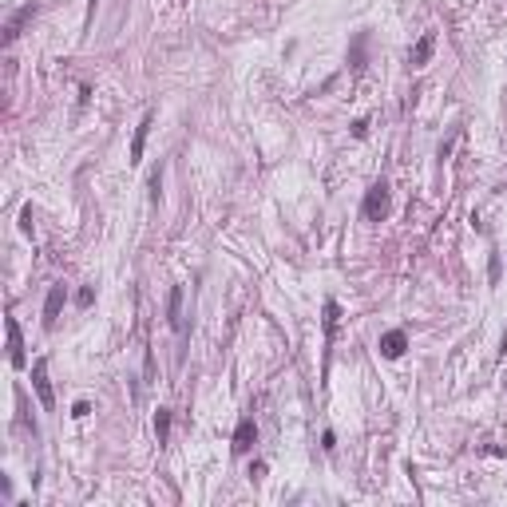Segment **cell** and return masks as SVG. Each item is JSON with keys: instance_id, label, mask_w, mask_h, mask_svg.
Instances as JSON below:
<instances>
[{"instance_id": "6da1fadb", "label": "cell", "mask_w": 507, "mask_h": 507, "mask_svg": "<svg viewBox=\"0 0 507 507\" xmlns=\"http://www.w3.org/2000/svg\"><path fill=\"white\" fill-rule=\"evenodd\" d=\"M388 210H392V190H388L385 179H377L365 190V202H361V218L365 222H385Z\"/></svg>"}, {"instance_id": "7a4b0ae2", "label": "cell", "mask_w": 507, "mask_h": 507, "mask_svg": "<svg viewBox=\"0 0 507 507\" xmlns=\"http://www.w3.org/2000/svg\"><path fill=\"white\" fill-rule=\"evenodd\" d=\"M36 12H40V4L36 0H28V4H21V8L8 16V24H4V48H12V44L21 40V32L28 28L32 21H36Z\"/></svg>"}, {"instance_id": "3957f363", "label": "cell", "mask_w": 507, "mask_h": 507, "mask_svg": "<svg viewBox=\"0 0 507 507\" xmlns=\"http://www.w3.org/2000/svg\"><path fill=\"white\" fill-rule=\"evenodd\" d=\"M32 388H36V397H40L44 412H56V397H52V380H48V361H44V357L32 365Z\"/></svg>"}, {"instance_id": "277c9868", "label": "cell", "mask_w": 507, "mask_h": 507, "mask_svg": "<svg viewBox=\"0 0 507 507\" xmlns=\"http://www.w3.org/2000/svg\"><path fill=\"white\" fill-rule=\"evenodd\" d=\"M254 444H258V424H254V416H242L230 436V448H234V456H246V452H254Z\"/></svg>"}, {"instance_id": "5b68a950", "label": "cell", "mask_w": 507, "mask_h": 507, "mask_svg": "<svg viewBox=\"0 0 507 507\" xmlns=\"http://www.w3.org/2000/svg\"><path fill=\"white\" fill-rule=\"evenodd\" d=\"M4 333H8V365L12 368H24L28 365V353H24V333H21V321L8 317L4 321Z\"/></svg>"}, {"instance_id": "8992f818", "label": "cell", "mask_w": 507, "mask_h": 507, "mask_svg": "<svg viewBox=\"0 0 507 507\" xmlns=\"http://www.w3.org/2000/svg\"><path fill=\"white\" fill-rule=\"evenodd\" d=\"M64 301H68V289H64V281H56L48 289V298H44V329H56V321L64 313Z\"/></svg>"}, {"instance_id": "52a82bcc", "label": "cell", "mask_w": 507, "mask_h": 507, "mask_svg": "<svg viewBox=\"0 0 507 507\" xmlns=\"http://www.w3.org/2000/svg\"><path fill=\"white\" fill-rule=\"evenodd\" d=\"M380 357L385 361H400L408 353V333L404 329H388V333H380Z\"/></svg>"}, {"instance_id": "ba28073f", "label": "cell", "mask_w": 507, "mask_h": 507, "mask_svg": "<svg viewBox=\"0 0 507 507\" xmlns=\"http://www.w3.org/2000/svg\"><path fill=\"white\" fill-rule=\"evenodd\" d=\"M151 123H155V111H147L139 120V127H135V139H131V167H139L143 163V151H147V135H151Z\"/></svg>"}, {"instance_id": "9c48e42d", "label": "cell", "mask_w": 507, "mask_h": 507, "mask_svg": "<svg viewBox=\"0 0 507 507\" xmlns=\"http://www.w3.org/2000/svg\"><path fill=\"white\" fill-rule=\"evenodd\" d=\"M337 321H341V305L329 298L325 301V317H321V325H325V377H329V349H333V337H337Z\"/></svg>"}, {"instance_id": "30bf717a", "label": "cell", "mask_w": 507, "mask_h": 507, "mask_svg": "<svg viewBox=\"0 0 507 507\" xmlns=\"http://www.w3.org/2000/svg\"><path fill=\"white\" fill-rule=\"evenodd\" d=\"M432 52H436V32H424V36L412 44V52H408V64H412V68H424V64L432 60Z\"/></svg>"}, {"instance_id": "8fae6325", "label": "cell", "mask_w": 507, "mask_h": 507, "mask_svg": "<svg viewBox=\"0 0 507 507\" xmlns=\"http://www.w3.org/2000/svg\"><path fill=\"white\" fill-rule=\"evenodd\" d=\"M167 325L179 333L182 329V286H170V298H167Z\"/></svg>"}, {"instance_id": "7c38bea8", "label": "cell", "mask_w": 507, "mask_h": 507, "mask_svg": "<svg viewBox=\"0 0 507 507\" xmlns=\"http://www.w3.org/2000/svg\"><path fill=\"white\" fill-rule=\"evenodd\" d=\"M365 44H368V32H357V36H353V48H349V68L353 71L365 68Z\"/></svg>"}, {"instance_id": "4fadbf2b", "label": "cell", "mask_w": 507, "mask_h": 507, "mask_svg": "<svg viewBox=\"0 0 507 507\" xmlns=\"http://www.w3.org/2000/svg\"><path fill=\"white\" fill-rule=\"evenodd\" d=\"M155 440H159V444L170 440V408H159V412H155Z\"/></svg>"}, {"instance_id": "5bb4252c", "label": "cell", "mask_w": 507, "mask_h": 507, "mask_svg": "<svg viewBox=\"0 0 507 507\" xmlns=\"http://www.w3.org/2000/svg\"><path fill=\"white\" fill-rule=\"evenodd\" d=\"M499 278H503V262H499V250H491L487 254V286H499Z\"/></svg>"}, {"instance_id": "9a60e30c", "label": "cell", "mask_w": 507, "mask_h": 507, "mask_svg": "<svg viewBox=\"0 0 507 507\" xmlns=\"http://www.w3.org/2000/svg\"><path fill=\"white\" fill-rule=\"evenodd\" d=\"M76 305H80V309H91V305H95V286H80V293H76Z\"/></svg>"}, {"instance_id": "2e32d148", "label": "cell", "mask_w": 507, "mask_h": 507, "mask_svg": "<svg viewBox=\"0 0 507 507\" xmlns=\"http://www.w3.org/2000/svg\"><path fill=\"white\" fill-rule=\"evenodd\" d=\"M159 199H163V167L151 170V202H159Z\"/></svg>"}, {"instance_id": "e0dca14e", "label": "cell", "mask_w": 507, "mask_h": 507, "mask_svg": "<svg viewBox=\"0 0 507 507\" xmlns=\"http://www.w3.org/2000/svg\"><path fill=\"white\" fill-rule=\"evenodd\" d=\"M91 416V400H76L71 404V420H88Z\"/></svg>"}, {"instance_id": "ac0fdd59", "label": "cell", "mask_w": 507, "mask_h": 507, "mask_svg": "<svg viewBox=\"0 0 507 507\" xmlns=\"http://www.w3.org/2000/svg\"><path fill=\"white\" fill-rule=\"evenodd\" d=\"M250 479H254V484H258V479H266V464H262V460H254V464H250V472H246Z\"/></svg>"}, {"instance_id": "d6986e66", "label": "cell", "mask_w": 507, "mask_h": 507, "mask_svg": "<svg viewBox=\"0 0 507 507\" xmlns=\"http://www.w3.org/2000/svg\"><path fill=\"white\" fill-rule=\"evenodd\" d=\"M21 230H24V234H32V202L21 210Z\"/></svg>"}, {"instance_id": "ffe728a7", "label": "cell", "mask_w": 507, "mask_h": 507, "mask_svg": "<svg viewBox=\"0 0 507 507\" xmlns=\"http://www.w3.org/2000/svg\"><path fill=\"white\" fill-rule=\"evenodd\" d=\"M368 135V120H353V139H365Z\"/></svg>"}, {"instance_id": "44dd1931", "label": "cell", "mask_w": 507, "mask_h": 507, "mask_svg": "<svg viewBox=\"0 0 507 507\" xmlns=\"http://www.w3.org/2000/svg\"><path fill=\"white\" fill-rule=\"evenodd\" d=\"M321 448H325V452H333V448H337V436H333V432H325V436H321Z\"/></svg>"}, {"instance_id": "7402d4cb", "label": "cell", "mask_w": 507, "mask_h": 507, "mask_svg": "<svg viewBox=\"0 0 507 507\" xmlns=\"http://www.w3.org/2000/svg\"><path fill=\"white\" fill-rule=\"evenodd\" d=\"M95 4H100V0H88V21H83V24H91V16H95Z\"/></svg>"}, {"instance_id": "603a6c76", "label": "cell", "mask_w": 507, "mask_h": 507, "mask_svg": "<svg viewBox=\"0 0 507 507\" xmlns=\"http://www.w3.org/2000/svg\"><path fill=\"white\" fill-rule=\"evenodd\" d=\"M499 357H507V329H503V337H499Z\"/></svg>"}]
</instances>
